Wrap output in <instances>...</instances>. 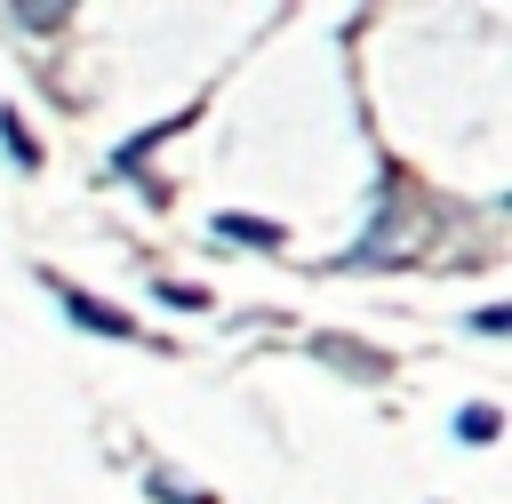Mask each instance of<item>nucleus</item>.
<instances>
[{"label":"nucleus","mask_w":512,"mask_h":504,"mask_svg":"<svg viewBox=\"0 0 512 504\" xmlns=\"http://www.w3.org/2000/svg\"><path fill=\"white\" fill-rule=\"evenodd\" d=\"M160 304H176V312H208V288H200V280H160Z\"/></svg>","instance_id":"obj_6"},{"label":"nucleus","mask_w":512,"mask_h":504,"mask_svg":"<svg viewBox=\"0 0 512 504\" xmlns=\"http://www.w3.org/2000/svg\"><path fill=\"white\" fill-rule=\"evenodd\" d=\"M0 152H8V160H16V168H24V176H32V168H40V144H32V128H24V120H16V112H0Z\"/></svg>","instance_id":"obj_3"},{"label":"nucleus","mask_w":512,"mask_h":504,"mask_svg":"<svg viewBox=\"0 0 512 504\" xmlns=\"http://www.w3.org/2000/svg\"><path fill=\"white\" fill-rule=\"evenodd\" d=\"M456 440H472V448H480V440H496V408H488V400L456 408Z\"/></svg>","instance_id":"obj_5"},{"label":"nucleus","mask_w":512,"mask_h":504,"mask_svg":"<svg viewBox=\"0 0 512 504\" xmlns=\"http://www.w3.org/2000/svg\"><path fill=\"white\" fill-rule=\"evenodd\" d=\"M216 240H240V248H264V256H280V248H288V232H280L272 216H240V208H224V216H216Z\"/></svg>","instance_id":"obj_2"},{"label":"nucleus","mask_w":512,"mask_h":504,"mask_svg":"<svg viewBox=\"0 0 512 504\" xmlns=\"http://www.w3.org/2000/svg\"><path fill=\"white\" fill-rule=\"evenodd\" d=\"M48 288H56V304H64L72 328H88V336H136V320H128L120 304H104V296H88V288H72V280H48Z\"/></svg>","instance_id":"obj_1"},{"label":"nucleus","mask_w":512,"mask_h":504,"mask_svg":"<svg viewBox=\"0 0 512 504\" xmlns=\"http://www.w3.org/2000/svg\"><path fill=\"white\" fill-rule=\"evenodd\" d=\"M472 328H480V336H504V328H512V312H504V304H488V312H472Z\"/></svg>","instance_id":"obj_8"},{"label":"nucleus","mask_w":512,"mask_h":504,"mask_svg":"<svg viewBox=\"0 0 512 504\" xmlns=\"http://www.w3.org/2000/svg\"><path fill=\"white\" fill-rule=\"evenodd\" d=\"M152 496H160V504H216V496H184L168 472H152Z\"/></svg>","instance_id":"obj_7"},{"label":"nucleus","mask_w":512,"mask_h":504,"mask_svg":"<svg viewBox=\"0 0 512 504\" xmlns=\"http://www.w3.org/2000/svg\"><path fill=\"white\" fill-rule=\"evenodd\" d=\"M392 208H400V184H384V200H376V216H392ZM344 264H384V224H376V232H368V240H360V248H352Z\"/></svg>","instance_id":"obj_4"}]
</instances>
